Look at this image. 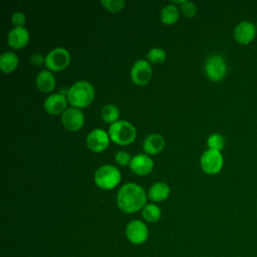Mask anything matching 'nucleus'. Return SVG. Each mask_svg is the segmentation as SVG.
Masks as SVG:
<instances>
[{"mask_svg": "<svg viewBox=\"0 0 257 257\" xmlns=\"http://www.w3.org/2000/svg\"><path fill=\"white\" fill-rule=\"evenodd\" d=\"M115 162L120 165V166H125L127 164L131 163L132 159H131V156L128 153H126L125 151H119L115 154Z\"/></svg>", "mask_w": 257, "mask_h": 257, "instance_id": "nucleus-28", "label": "nucleus"}, {"mask_svg": "<svg viewBox=\"0 0 257 257\" xmlns=\"http://www.w3.org/2000/svg\"><path fill=\"white\" fill-rule=\"evenodd\" d=\"M130 168L135 174L145 176L152 172L154 168V162L149 156L145 154H140L132 158Z\"/></svg>", "mask_w": 257, "mask_h": 257, "instance_id": "nucleus-13", "label": "nucleus"}, {"mask_svg": "<svg viewBox=\"0 0 257 257\" xmlns=\"http://www.w3.org/2000/svg\"><path fill=\"white\" fill-rule=\"evenodd\" d=\"M147 194L138 184L126 183L120 187L116 196L117 207L124 213H135L146 206Z\"/></svg>", "mask_w": 257, "mask_h": 257, "instance_id": "nucleus-1", "label": "nucleus"}, {"mask_svg": "<svg viewBox=\"0 0 257 257\" xmlns=\"http://www.w3.org/2000/svg\"><path fill=\"white\" fill-rule=\"evenodd\" d=\"M147 58L151 63H162L166 59V51L161 47H154L148 52Z\"/></svg>", "mask_w": 257, "mask_h": 257, "instance_id": "nucleus-23", "label": "nucleus"}, {"mask_svg": "<svg viewBox=\"0 0 257 257\" xmlns=\"http://www.w3.org/2000/svg\"><path fill=\"white\" fill-rule=\"evenodd\" d=\"M61 122L66 130L75 132L83 125L84 115L79 108L71 106L61 113Z\"/></svg>", "mask_w": 257, "mask_h": 257, "instance_id": "nucleus-10", "label": "nucleus"}, {"mask_svg": "<svg viewBox=\"0 0 257 257\" xmlns=\"http://www.w3.org/2000/svg\"><path fill=\"white\" fill-rule=\"evenodd\" d=\"M120 172L111 165H103L99 167L94 174L95 184L104 190L113 189L120 182Z\"/></svg>", "mask_w": 257, "mask_h": 257, "instance_id": "nucleus-4", "label": "nucleus"}, {"mask_svg": "<svg viewBox=\"0 0 257 257\" xmlns=\"http://www.w3.org/2000/svg\"><path fill=\"white\" fill-rule=\"evenodd\" d=\"M152 75L153 70L149 61L145 59H139L133 64L131 70V77L135 83L139 85H145L149 83Z\"/></svg>", "mask_w": 257, "mask_h": 257, "instance_id": "nucleus-9", "label": "nucleus"}, {"mask_svg": "<svg viewBox=\"0 0 257 257\" xmlns=\"http://www.w3.org/2000/svg\"><path fill=\"white\" fill-rule=\"evenodd\" d=\"M180 8L182 13L187 17H193L197 12V6L193 2L187 1V0L181 5Z\"/></svg>", "mask_w": 257, "mask_h": 257, "instance_id": "nucleus-26", "label": "nucleus"}, {"mask_svg": "<svg viewBox=\"0 0 257 257\" xmlns=\"http://www.w3.org/2000/svg\"><path fill=\"white\" fill-rule=\"evenodd\" d=\"M101 4L108 11L117 12L123 8L125 1L124 0H101Z\"/></svg>", "mask_w": 257, "mask_h": 257, "instance_id": "nucleus-25", "label": "nucleus"}, {"mask_svg": "<svg viewBox=\"0 0 257 257\" xmlns=\"http://www.w3.org/2000/svg\"><path fill=\"white\" fill-rule=\"evenodd\" d=\"M164 147L165 140L161 135L158 134L149 135L143 143L144 151L150 155H157L164 149Z\"/></svg>", "mask_w": 257, "mask_h": 257, "instance_id": "nucleus-16", "label": "nucleus"}, {"mask_svg": "<svg viewBox=\"0 0 257 257\" xmlns=\"http://www.w3.org/2000/svg\"><path fill=\"white\" fill-rule=\"evenodd\" d=\"M11 21H12V24L15 25V27H23V25L26 21L25 14L21 11H16L12 14Z\"/></svg>", "mask_w": 257, "mask_h": 257, "instance_id": "nucleus-27", "label": "nucleus"}, {"mask_svg": "<svg viewBox=\"0 0 257 257\" xmlns=\"http://www.w3.org/2000/svg\"><path fill=\"white\" fill-rule=\"evenodd\" d=\"M207 144H208L209 149L221 151L225 146V140H224L223 136L220 134H212L208 138Z\"/></svg>", "mask_w": 257, "mask_h": 257, "instance_id": "nucleus-24", "label": "nucleus"}, {"mask_svg": "<svg viewBox=\"0 0 257 257\" xmlns=\"http://www.w3.org/2000/svg\"><path fill=\"white\" fill-rule=\"evenodd\" d=\"M36 85L43 92L51 91L55 86L54 75L48 70L40 71L36 77Z\"/></svg>", "mask_w": 257, "mask_h": 257, "instance_id": "nucleus-18", "label": "nucleus"}, {"mask_svg": "<svg viewBox=\"0 0 257 257\" xmlns=\"http://www.w3.org/2000/svg\"><path fill=\"white\" fill-rule=\"evenodd\" d=\"M125 236L133 244H143L148 240L149 230L144 222L133 220L125 227Z\"/></svg>", "mask_w": 257, "mask_h": 257, "instance_id": "nucleus-8", "label": "nucleus"}, {"mask_svg": "<svg viewBox=\"0 0 257 257\" xmlns=\"http://www.w3.org/2000/svg\"><path fill=\"white\" fill-rule=\"evenodd\" d=\"M223 166V157L220 151L208 149L201 156V167L207 174H217Z\"/></svg>", "mask_w": 257, "mask_h": 257, "instance_id": "nucleus-7", "label": "nucleus"}, {"mask_svg": "<svg viewBox=\"0 0 257 257\" xmlns=\"http://www.w3.org/2000/svg\"><path fill=\"white\" fill-rule=\"evenodd\" d=\"M100 114H101L102 119L105 122H108L111 124V123L117 121V118L119 116V110H118L117 106H115L114 104L107 103L102 106Z\"/></svg>", "mask_w": 257, "mask_h": 257, "instance_id": "nucleus-21", "label": "nucleus"}, {"mask_svg": "<svg viewBox=\"0 0 257 257\" xmlns=\"http://www.w3.org/2000/svg\"><path fill=\"white\" fill-rule=\"evenodd\" d=\"M179 8L174 4H168L161 10V19L165 24H173L179 19Z\"/></svg>", "mask_w": 257, "mask_h": 257, "instance_id": "nucleus-20", "label": "nucleus"}, {"mask_svg": "<svg viewBox=\"0 0 257 257\" xmlns=\"http://www.w3.org/2000/svg\"><path fill=\"white\" fill-rule=\"evenodd\" d=\"M142 215L146 221L154 223L161 218V209L155 204H147L142 209Z\"/></svg>", "mask_w": 257, "mask_h": 257, "instance_id": "nucleus-22", "label": "nucleus"}, {"mask_svg": "<svg viewBox=\"0 0 257 257\" xmlns=\"http://www.w3.org/2000/svg\"><path fill=\"white\" fill-rule=\"evenodd\" d=\"M205 72L213 81L222 80L227 73V65L224 58L219 54H213L206 59Z\"/></svg>", "mask_w": 257, "mask_h": 257, "instance_id": "nucleus-5", "label": "nucleus"}, {"mask_svg": "<svg viewBox=\"0 0 257 257\" xmlns=\"http://www.w3.org/2000/svg\"><path fill=\"white\" fill-rule=\"evenodd\" d=\"M7 41L13 48H22L29 41V32L24 27H14L8 33Z\"/></svg>", "mask_w": 257, "mask_h": 257, "instance_id": "nucleus-15", "label": "nucleus"}, {"mask_svg": "<svg viewBox=\"0 0 257 257\" xmlns=\"http://www.w3.org/2000/svg\"><path fill=\"white\" fill-rule=\"evenodd\" d=\"M257 29L255 25L247 20L241 21L234 29V38L241 44L250 43L256 36Z\"/></svg>", "mask_w": 257, "mask_h": 257, "instance_id": "nucleus-12", "label": "nucleus"}, {"mask_svg": "<svg viewBox=\"0 0 257 257\" xmlns=\"http://www.w3.org/2000/svg\"><path fill=\"white\" fill-rule=\"evenodd\" d=\"M170 187L164 182H157L152 185L148 192V197L150 200L155 202H161L166 200L170 195Z\"/></svg>", "mask_w": 257, "mask_h": 257, "instance_id": "nucleus-17", "label": "nucleus"}, {"mask_svg": "<svg viewBox=\"0 0 257 257\" xmlns=\"http://www.w3.org/2000/svg\"><path fill=\"white\" fill-rule=\"evenodd\" d=\"M43 105L48 113L58 114L62 113L66 109L67 99L60 93H54L45 98Z\"/></svg>", "mask_w": 257, "mask_h": 257, "instance_id": "nucleus-14", "label": "nucleus"}, {"mask_svg": "<svg viewBox=\"0 0 257 257\" xmlns=\"http://www.w3.org/2000/svg\"><path fill=\"white\" fill-rule=\"evenodd\" d=\"M108 144L109 136L101 128L92 130L86 137V146L90 151L94 153H100L104 151Z\"/></svg>", "mask_w": 257, "mask_h": 257, "instance_id": "nucleus-11", "label": "nucleus"}, {"mask_svg": "<svg viewBox=\"0 0 257 257\" xmlns=\"http://www.w3.org/2000/svg\"><path fill=\"white\" fill-rule=\"evenodd\" d=\"M30 60L35 65H40L42 62L45 63V57H43V55L41 53H37V52H35L31 55Z\"/></svg>", "mask_w": 257, "mask_h": 257, "instance_id": "nucleus-29", "label": "nucleus"}, {"mask_svg": "<svg viewBox=\"0 0 257 257\" xmlns=\"http://www.w3.org/2000/svg\"><path fill=\"white\" fill-rule=\"evenodd\" d=\"M66 97L68 102L74 107H85L90 104L94 98V88L89 82L79 80L68 88Z\"/></svg>", "mask_w": 257, "mask_h": 257, "instance_id": "nucleus-2", "label": "nucleus"}, {"mask_svg": "<svg viewBox=\"0 0 257 257\" xmlns=\"http://www.w3.org/2000/svg\"><path fill=\"white\" fill-rule=\"evenodd\" d=\"M18 65V57L14 52L6 51L0 56V68L5 73H10L16 69Z\"/></svg>", "mask_w": 257, "mask_h": 257, "instance_id": "nucleus-19", "label": "nucleus"}, {"mask_svg": "<svg viewBox=\"0 0 257 257\" xmlns=\"http://www.w3.org/2000/svg\"><path fill=\"white\" fill-rule=\"evenodd\" d=\"M108 136L115 144L126 146L135 141L137 131L131 122L126 120H117L109 125Z\"/></svg>", "mask_w": 257, "mask_h": 257, "instance_id": "nucleus-3", "label": "nucleus"}, {"mask_svg": "<svg viewBox=\"0 0 257 257\" xmlns=\"http://www.w3.org/2000/svg\"><path fill=\"white\" fill-rule=\"evenodd\" d=\"M69 52L63 47L53 48L45 56V65L52 71H60L64 69L69 64Z\"/></svg>", "mask_w": 257, "mask_h": 257, "instance_id": "nucleus-6", "label": "nucleus"}, {"mask_svg": "<svg viewBox=\"0 0 257 257\" xmlns=\"http://www.w3.org/2000/svg\"><path fill=\"white\" fill-rule=\"evenodd\" d=\"M255 27H256V29H257V22H256V25H255Z\"/></svg>", "mask_w": 257, "mask_h": 257, "instance_id": "nucleus-30", "label": "nucleus"}]
</instances>
